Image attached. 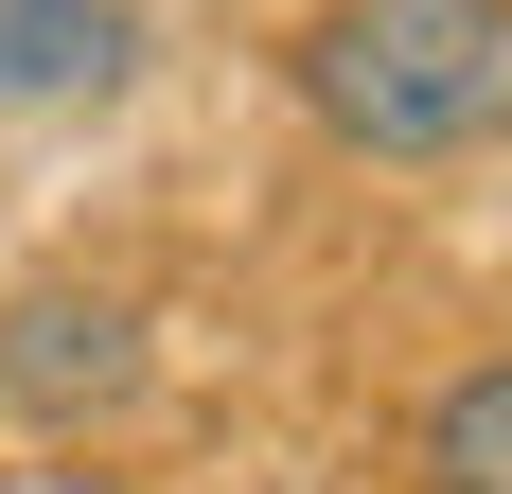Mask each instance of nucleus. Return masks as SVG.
Wrapping results in <instances>:
<instances>
[{
	"mask_svg": "<svg viewBox=\"0 0 512 494\" xmlns=\"http://www.w3.org/2000/svg\"><path fill=\"white\" fill-rule=\"evenodd\" d=\"M283 89L354 159H460L512 124V0H301Z\"/></svg>",
	"mask_w": 512,
	"mask_h": 494,
	"instance_id": "obj_1",
	"label": "nucleus"
},
{
	"mask_svg": "<svg viewBox=\"0 0 512 494\" xmlns=\"http://www.w3.org/2000/svg\"><path fill=\"white\" fill-rule=\"evenodd\" d=\"M407 477H424V494H512V353H477V371H442V389H424Z\"/></svg>",
	"mask_w": 512,
	"mask_h": 494,
	"instance_id": "obj_4",
	"label": "nucleus"
},
{
	"mask_svg": "<svg viewBox=\"0 0 512 494\" xmlns=\"http://www.w3.org/2000/svg\"><path fill=\"white\" fill-rule=\"evenodd\" d=\"M142 389V318L106 283H36V300H0V406L18 424H89V406Z\"/></svg>",
	"mask_w": 512,
	"mask_h": 494,
	"instance_id": "obj_2",
	"label": "nucleus"
},
{
	"mask_svg": "<svg viewBox=\"0 0 512 494\" xmlns=\"http://www.w3.org/2000/svg\"><path fill=\"white\" fill-rule=\"evenodd\" d=\"M142 18L124 0H0V106H71V89H124Z\"/></svg>",
	"mask_w": 512,
	"mask_h": 494,
	"instance_id": "obj_3",
	"label": "nucleus"
}]
</instances>
